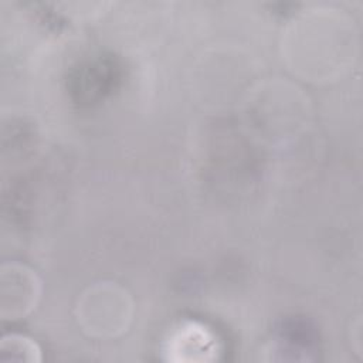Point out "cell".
I'll return each instance as SVG.
<instances>
[{
	"label": "cell",
	"mask_w": 363,
	"mask_h": 363,
	"mask_svg": "<svg viewBox=\"0 0 363 363\" xmlns=\"http://www.w3.org/2000/svg\"><path fill=\"white\" fill-rule=\"evenodd\" d=\"M216 352V342L201 326L187 325L176 330L167 346V353L177 360H207Z\"/></svg>",
	"instance_id": "cell-2"
},
{
	"label": "cell",
	"mask_w": 363,
	"mask_h": 363,
	"mask_svg": "<svg viewBox=\"0 0 363 363\" xmlns=\"http://www.w3.org/2000/svg\"><path fill=\"white\" fill-rule=\"evenodd\" d=\"M130 316L128 295L115 285H96L84 295L81 320L92 333H115L126 326Z\"/></svg>",
	"instance_id": "cell-1"
}]
</instances>
